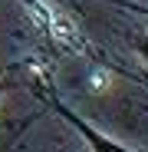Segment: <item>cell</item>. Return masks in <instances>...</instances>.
Returning <instances> with one entry per match:
<instances>
[{
  "label": "cell",
  "instance_id": "6da1fadb",
  "mask_svg": "<svg viewBox=\"0 0 148 152\" xmlns=\"http://www.w3.org/2000/svg\"><path fill=\"white\" fill-rule=\"evenodd\" d=\"M40 7H43V13H46V20H49V30H53V37H56L59 43H66V46H79V43H82V40H79V27H76L63 10H56L53 4H46V0H40Z\"/></svg>",
  "mask_w": 148,
  "mask_h": 152
},
{
  "label": "cell",
  "instance_id": "7a4b0ae2",
  "mask_svg": "<svg viewBox=\"0 0 148 152\" xmlns=\"http://www.w3.org/2000/svg\"><path fill=\"white\" fill-rule=\"evenodd\" d=\"M92 86H95V89H105V86H109V76H105V73H95Z\"/></svg>",
  "mask_w": 148,
  "mask_h": 152
}]
</instances>
